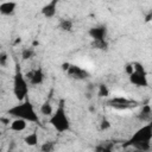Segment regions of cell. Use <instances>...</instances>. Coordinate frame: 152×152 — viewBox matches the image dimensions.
I'll return each instance as SVG.
<instances>
[{"label": "cell", "mask_w": 152, "mask_h": 152, "mask_svg": "<svg viewBox=\"0 0 152 152\" xmlns=\"http://www.w3.org/2000/svg\"><path fill=\"white\" fill-rule=\"evenodd\" d=\"M151 139H152V124H146L141 128H139L122 146L124 147H133L135 150L148 152L151 148Z\"/></svg>", "instance_id": "cell-1"}, {"label": "cell", "mask_w": 152, "mask_h": 152, "mask_svg": "<svg viewBox=\"0 0 152 152\" xmlns=\"http://www.w3.org/2000/svg\"><path fill=\"white\" fill-rule=\"evenodd\" d=\"M7 114H10L15 119L25 120L26 122L28 121V122L39 124V116L30 100H24L20 103L14 104L7 110Z\"/></svg>", "instance_id": "cell-2"}, {"label": "cell", "mask_w": 152, "mask_h": 152, "mask_svg": "<svg viewBox=\"0 0 152 152\" xmlns=\"http://www.w3.org/2000/svg\"><path fill=\"white\" fill-rule=\"evenodd\" d=\"M49 124L58 132V133H65L69 132L71 126H70V120L66 115L65 106H64V100L59 101V104L56 110H53L52 115L49 119Z\"/></svg>", "instance_id": "cell-3"}, {"label": "cell", "mask_w": 152, "mask_h": 152, "mask_svg": "<svg viewBox=\"0 0 152 152\" xmlns=\"http://www.w3.org/2000/svg\"><path fill=\"white\" fill-rule=\"evenodd\" d=\"M13 94L19 101L26 100V96L28 94V83L18 64L15 66V72L13 77Z\"/></svg>", "instance_id": "cell-4"}, {"label": "cell", "mask_w": 152, "mask_h": 152, "mask_svg": "<svg viewBox=\"0 0 152 152\" xmlns=\"http://www.w3.org/2000/svg\"><path fill=\"white\" fill-rule=\"evenodd\" d=\"M133 64V72L128 76L129 82L134 84L135 87H147L148 80H147V71L144 68V65L139 62H134Z\"/></svg>", "instance_id": "cell-5"}, {"label": "cell", "mask_w": 152, "mask_h": 152, "mask_svg": "<svg viewBox=\"0 0 152 152\" xmlns=\"http://www.w3.org/2000/svg\"><path fill=\"white\" fill-rule=\"evenodd\" d=\"M106 104L113 109H116V110H126V109H131V108L137 107L139 104V102L135 100L127 99L125 96H115V97L107 100Z\"/></svg>", "instance_id": "cell-6"}, {"label": "cell", "mask_w": 152, "mask_h": 152, "mask_svg": "<svg viewBox=\"0 0 152 152\" xmlns=\"http://www.w3.org/2000/svg\"><path fill=\"white\" fill-rule=\"evenodd\" d=\"M24 76H25L27 83L31 86H39L44 82V78H45V74H44L42 68L31 69L27 72H25Z\"/></svg>", "instance_id": "cell-7"}, {"label": "cell", "mask_w": 152, "mask_h": 152, "mask_svg": "<svg viewBox=\"0 0 152 152\" xmlns=\"http://www.w3.org/2000/svg\"><path fill=\"white\" fill-rule=\"evenodd\" d=\"M66 74L70 78L75 80V81H84L87 78H89L90 74L89 71H87L86 69L78 66V65H75V64H70L68 70H66Z\"/></svg>", "instance_id": "cell-8"}, {"label": "cell", "mask_w": 152, "mask_h": 152, "mask_svg": "<svg viewBox=\"0 0 152 152\" xmlns=\"http://www.w3.org/2000/svg\"><path fill=\"white\" fill-rule=\"evenodd\" d=\"M88 34L90 36L91 40H103L107 36V27L104 25H99L90 27L88 31Z\"/></svg>", "instance_id": "cell-9"}, {"label": "cell", "mask_w": 152, "mask_h": 152, "mask_svg": "<svg viewBox=\"0 0 152 152\" xmlns=\"http://www.w3.org/2000/svg\"><path fill=\"white\" fill-rule=\"evenodd\" d=\"M57 6H58V1L57 0H52L50 2H48L46 5L43 6L42 8V14L50 19V18H53L56 15V12H57Z\"/></svg>", "instance_id": "cell-10"}, {"label": "cell", "mask_w": 152, "mask_h": 152, "mask_svg": "<svg viewBox=\"0 0 152 152\" xmlns=\"http://www.w3.org/2000/svg\"><path fill=\"white\" fill-rule=\"evenodd\" d=\"M17 8V2L13 1H6V2H1L0 4V14L2 15H12L15 12Z\"/></svg>", "instance_id": "cell-11"}, {"label": "cell", "mask_w": 152, "mask_h": 152, "mask_svg": "<svg viewBox=\"0 0 152 152\" xmlns=\"http://www.w3.org/2000/svg\"><path fill=\"white\" fill-rule=\"evenodd\" d=\"M151 115H152V110H151V106L147 103V104H144L142 106V109H141V112L138 114V119H139V121H141V122H150V120H151Z\"/></svg>", "instance_id": "cell-12"}, {"label": "cell", "mask_w": 152, "mask_h": 152, "mask_svg": "<svg viewBox=\"0 0 152 152\" xmlns=\"http://www.w3.org/2000/svg\"><path fill=\"white\" fill-rule=\"evenodd\" d=\"M26 127H27V122L21 119H14L10 126V128L14 132H23L26 129Z\"/></svg>", "instance_id": "cell-13"}, {"label": "cell", "mask_w": 152, "mask_h": 152, "mask_svg": "<svg viewBox=\"0 0 152 152\" xmlns=\"http://www.w3.org/2000/svg\"><path fill=\"white\" fill-rule=\"evenodd\" d=\"M72 27H74V21L71 19L63 18L58 23V28L63 32H70V31H72Z\"/></svg>", "instance_id": "cell-14"}, {"label": "cell", "mask_w": 152, "mask_h": 152, "mask_svg": "<svg viewBox=\"0 0 152 152\" xmlns=\"http://www.w3.org/2000/svg\"><path fill=\"white\" fill-rule=\"evenodd\" d=\"M38 140H39V138H38L37 131H34V132L27 134V135L24 138V142H25L26 145H28V146H36V145H38Z\"/></svg>", "instance_id": "cell-15"}, {"label": "cell", "mask_w": 152, "mask_h": 152, "mask_svg": "<svg viewBox=\"0 0 152 152\" xmlns=\"http://www.w3.org/2000/svg\"><path fill=\"white\" fill-rule=\"evenodd\" d=\"M91 48L95 49V50L106 51V50H108V42H107V39H103V40H91Z\"/></svg>", "instance_id": "cell-16"}, {"label": "cell", "mask_w": 152, "mask_h": 152, "mask_svg": "<svg viewBox=\"0 0 152 152\" xmlns=\"http://www.w3.org/2000/svg\"><path fill=\"white\" fill-rule=\"evenodd\" d=\"M40 113L45 116H51L52 113H53V108H52V104L50 101H45L42 106H40Z\"/></svg>", "instance_id": "cell-17"}, {"label": "cell", "mask_w": 152, "mask_h": 152, "mask_svg": "<svg viewBox=\"0 0 152 152\" xmlns=\"http://www.w3.org/2000/svg\"><path fill=\"white\" fill-rule=\"evenodd\" d=\"M55 147H56V141L46 140L40 145V152H53Z\"/></svg>", "instance_id": "cell-18"}, {"label": "cell", "mask_w": 152, "mask_h": 152, "mask_svg": "<svg viewBox=\"0 0 152 152\" xmlns=\"http://www.w3.org/2000/svg\"><path fill=\"white\" fill-rule=\"evenodd\" d=\"M36 55V51L31 46V48H24L21 50V59L23 61H27V59H31L33 58Z\"/></svg>", "instance_id": "cell-19"}, {"label": "cell", "mask_w": 152, "mask_h": 152, "mask_svg": "<svg viewBox=\"0 0 152 152\" xmlns=\"http://www.w3.org/2000/svg\"><path fill=\"white\" fill-rule=\"evenodd\" d=\"M97 95H99L100 97H107V96L109 95V89H108V87H107L106 84H103V83L99 84Z\"/></svg>", "instance_id": "cell-20"}, {"label": "cell", "mask_w": 152, "mask_h": 152, "mask_svg": "<svg viewBox=\"0 0 152 152\" xmlns=\"http://www.w3.org/2000/svg\"><path fill=\"white\" fill-rule=\"evenodd\" d=\"M115 145V142L113 141H103L101 142V152H113V146Z\"/></svg>", "instance_id": "cell-21"}, {"label": "cell", "mask_w": 152, "mask_h": 152, "mask_svg": "<svg viewBox=\"0 0 152 152\" xmlns=\"http://www.w3.org/2000/svg\"><path fill=\"white\" fill-rule=\"evenodd\" d=\"M7 62H8V55H7V52L1 51L0 52V66H6L7 65Z\"/></svg>", "instance_id": "cell-22"}, {"label": "cell", "mask_w": 152, "mask_h": 152, "mask_svg": "<svg viewBox=\"0 0 152 152\" xmlns=\"http://www.w3.org/2000/svg\"><path fill=\"white\" fill-rule=\"evenodd\" d=\"M125 71H126V72H127V75L129 76V75L133 72V64H132V63L126 64V66H125Z\"/></svg>", "instance_id": "cell-23"}, {"label": "cell", "mask_w": 152, "mask_h": 152, "mask_svg": "<svg viewBox=\"0 0 152 152\" xmlns=\"http://www.w3.org/2000/svg\"><path fill=\"white\" fill-rule=\"evenodd\" d=\"M101 129H107V128H109L110 127V124H109V121L108 120H106V119H103L102 120V122H101Z\"/></svg>", "instance_id": "cell-24"}, {"label": "cell", "mask_w": 152, "mask_h": 152, "mask_svg": "<svg viewBox=\"0 0 152 152\" xmlns=\"http://www.w3.org/2000/svg\"><path fill=\"white\" fill-rule=\"evenodd\" d=\"M15 147H17L15 141H11V142H10V145H8V152H13Z\"/></svg>", "instance_id": "cell-25"}, {"label": "cell", "mask_w": 152, "mask_h": 152, "mask_svg": "<svg viewBox=\"0 0 152 152\" xmlns=\"http://www.w3.org/2000/svg\"><path fill=\"white\" fill-rule=\"evenodd\" d=\"M69 65H70V63H69V62L63 63V64H62V69H63L64 71H66V70H68V68H69Z\"/></svg>", "instance_id": "cell-26"}, {"label": "cell", "mask_w": 152, "mask_h": 152, "mask_svg": "<svg viewBox=\"0 0 152 152\" xmlns=\"http://www.w3.org/2000/svg\"><path fill=\"white\" fill-rule=\"evenodd\" d=\"M0 121H1V122H4V125L10 124V119H6V118H0Z\"/></svg>", "instance_id": "cell-27"}, {"label": "cell", "mask_w": 152, "mask_h": 152, "mask_svg": "<svg viewBox=\"0 0 152 152\" xmlns=\"http://www.w3.org/2000/svg\"><path fill=\"white\" fill-rule=\"evenodd\" d=\"M151 15H152V13L150 12V13L147 14V17H146V21H150V20H151Z\"/></svg>", "instance_id": "cell-28"}, {"label": "cell", "mask_w": 152, "mask_h": 152, "mask_svg": "<svg viewBox=\"0 0 152 152\" xmlns=\"http://www.w3.org/2000/svg\"><path fill=\"white\" fill-rule=\"evenodd\" d=\"M127 152H142V151H139V150H129V151H127Z\"/></svg>", "instance_id": "cell-29"}, {"label": "cell", "mask_w": 152, "mask_h": 152, "mask_svg": "<svg viewBox=\"0 0 152 152\" xmlns=\"http://www.w3.org/2000/svg\"><path fill=\"white\" fill-rule=\"evenodd\" d=\"M0 52H1V45H0Z\"/></svg>", "instance_id": "cell-30"}, {"label": "cell", "mask_w": 152, "mask_h": 152, "mask_svg": "<svg viewBox=\"0 0 152 152\" xmlns=\"http://www.w3.org/2000/svg\"><path fill=\"white\" fill-rule=\"evenodd\" d=\"M0 134H1V133H0Z\"/></svg>", "instance_id": "cell-31"}]
</instances>
